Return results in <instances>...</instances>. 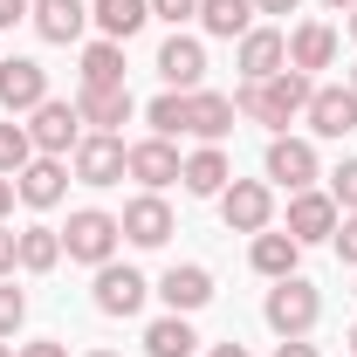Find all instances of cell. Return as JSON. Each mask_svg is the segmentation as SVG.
Masks as SVG:
<instances>
[{
    "mask_svg": "<svg viewBox=\"0 0 357 357\" xmlns=\"http://www.w3.org/2000/svg\"><path fill=\"white\" fill-rule=\"evenodd\" d=\"M310 76L303 69H282V76H268V83H241V96H234V110L241 117H255V124H268V131L282 137L289 131V117H303L310 110Z\"/></svg>",
    "mask_w": 357,
    "mask_h": 357,
    "instance_id": "obj_1",
    "label": "cell"
},
{
    "mask_svg": "<svg viewBox=\"0 0 357 357\" xmlns=\"http://www.w3.org/2000/svg\"><path fill=\"white\" fill-rule=\"evenodd\" d=\"M261 316H268V330H275V337H310L316 323H323V289L303 282V275H282V282L268 289Z\"/></svg>",
    "mask_w": 357,
    "mask_h": 357,
    "instance_id": "obj_2",
    "label": "cell"
},
{
    "mask_svg": "<svg viewBox=\"0 0 357 357\" xmlns=\"http://www.w3.org/2000/svg\"><path fill=\"white\" fill-rule=\"evenodd\" d=\"M117 241H124V227H117V213H103V206H76L69 213V227H62V255L69 261H117Z\"/></svg>",
    "mask_w": 357,
    "mask_h": 357,
    "instance_id": "obj_3",
    "label": "cell"
},
{
    "mask_svg": "<svg viewBox=\"0 0 357 357\" xmlns=\"http://www.w3.org/2000/svg\"><path fill=\"white\" fill-rule=\"evenodd\" d=\"M28 137H35V151L42 158H69L76 144H83V110L76 103H62V96H48L28 110Z\"/></svg>",
    "mask_w": 357,
    "mask_h": 357,
    "instance_id": "obj_4",
    "label": "cell"
},
{
    "mask_svg": "<svg viewBox=\"0 0 357 357\" xmlns=\"http://www.w3.org/2000/svg\"><path fill=\"white\" fill-rule=\"evenodd\" d=\"M69 158H76V178H83V185H117V178L131 172V144L117 131H89Z\"/></svg>",
    "mask_w": 357,
    "mask_h": 357,
    "instance_id": "obj_5",
    "label": "cell"
},
{
    "mask_svg": "<svg viewBox=\"0 0 357 357\" xmlns=\"http://www.w3.org/2000/svg\"><path fill=\"white\" fill-rule=\"evenodd\" d=\"M220 220L234 234H268V220H275V185L268 178H234L220 192Z\"/></svg>",
    "mask_w": 357,
    "mask_h": 357,
    "instance_id": "obj_6",
    "label": "cell"
},
{
    "mask_svg": "<svg viewBox=\"0 0 357 357\" xmlns=\"http://www.w3.org/2000/svg\"><path fill=\"white\" fill-rule=\"evenodd\" d=\"M337 220H344V206L330 199V192H289V241L296 248H323L330 234H337Z\"/></svg>",
    "mask_w": 357,
    "mask_h": 357,
    "instance_id": "obj_7",
    "label": "cell"
},
{
    "mask_svg": "<svg viewBox=\"0 0 357 357\" xmlns=\"http://www.w3.org/2000/svg\"><path fill=\"white\" fill-rule=\"evenodd\" d=\"M35 103H48V69L28 62V55H7L0 62V110L7 117H28Z\"/></svg>",
    "mask_w": 357,
    "mask_h": 357,
    "instance_id": "obj_8",
    "label": "cell"
},
{
    "mask_svg": "<svg viewBox=\"0 0 357 357\" xmlns=\"http://www.w3.org/2000/svg\"><path fill=\"white\" fill-rule=\"evenodd\" d=\"M303 117H310L316 137H351V131H357V89H351V83H316Z\"/></svg>",
    "mask_w": 357,
    "mask_h": 357,
    "instance_id": "obj_9",
    "label": "cell"
},
{
    "mask_svg": "<svg viewBox=\"0 0 357 357\" xmlns=\"http://www.w3.org/2000/svg\"><path fill=\"white\" fill-rule=\"evenodd\" d=\"M234 69H241V83H268V76H282V69H289V35H282V28H248Z\"/></svg>",
    "mask_w": 357,
    "mask_h": 357,
    "instance_id": "obj_10",
    "label": "cell"
},
{
    "mask_svg": "<svg viewBox=\"0 0 357 357\" xmlns=\"http://www.w3.org/2000/svg\"><path fill=\"white\" fill-rule=\"evenodd\" d=\"M261 165H268V178H275V185L310 192V185H316V144L282 131V137H268V158H261Z\"/></svg>",
    "mask_w": 357,
    "mask_h": 357,
    "instance_id": "obj_11",
    "label": "cell"
},
{
    "mask_svg": "<svg viewBox=\"0 0 357 357\" xmlns=\"http://www.w3.org/2000/svg\"><path fill=\"white\" fill-rule=\"evenodd\" d=\"M144 296H151V282H144L137 268H124V261L96 268V310H103V316H137Z\"/></svg>",
    "mask_w": 357,
    "mask_h": 357,
    "instance_id": "obj_12",
    "label": "cell"
},
{
    "mask_svg": "<svg viewBox=\"0 0 357 357\" xmlns=\"http://www.w3.org/2000/svg\"><path fill=\"white\" fill-rule=\"evenodd\" d=\"M14 192L35 206V213H48V206H62V192H69V158H28L21 172H14Z\"/></svg>",
    "mask_w": 357,
    "mask_h": 357,
    "instance_id": "obj_13",
    "label": "cell"
},
{
    "mask_svg": "<svg viewBox=\"0 0 357 357\" xmlns=\"http://www.w3.org/2000/svg\"><path fill=\"white\" fill-rule=\"evenodd\" d=\"M117 227H124L131 248H165V241H172V206H165L158 192H137L131 206L117 213Z\"/></svg>",
    "mask_w": 357,
    "mask_h": 357,
    "instance_id": "obj_14",
    "label": "cell"
},
{
    "mask_svg": "<svg viewBox=\"0 0 357 357\" xmlns=\"http://www.w3.org/2000/svg\"><path fill=\"white\" fill-rule=\"evenodd\" d=\"M158 296H165V310H172V316H192V310L213 303V275H206L199 261H178V268L158 275Z\"/></svg>",
    "mask_w": 357,
    "mask_h": 357,
    "instance_id": "obj_15",
    "label": "cell"
},
{
    "mask_svg": "<svg viewBox=\"0 0 357 357\" xmlns=\"http://www.w3.org/2000/svg\"><path fill=\"white\" fill-rule=\"evenodd\" d=\"M178 185H185L192 199H220L227 185H234V165H227V151H220V144H199V151L178 165Z\"/></svg>",
    "mask_w": 357,
    "mask_h": 357,
    "instance_id": "obj_16",
    "label": "cell"
},
{
    "mask_svg": "<svg viewBox=\"0 0 357 357\" xmlns=\"http://www.w3.org/2000/svg\"><path fill=\"white\" fill-rule=\"evenodd\" d=\"M158 76H165V89L192 96V89H199V76H206V48L192 42V35H172V42L158 48Z\"/></svg>",
    "mask_w": 357,
    "mask_h": 357,
    "instance_id": "obj_17",
    "label": "cell"
},
{
    "mask_svg": "<svg viewBox=\"0 0 357 357\" xmlns=\"http://www.w3.org/2000/svg\"><path fill=\"white\" fill-rule=\"evenodd\" d=\"M234 117H241V110H234V96H220V89H192V96H185V131L206 137V144H220V137L234 131Z\"/></svg>",
    "mask_w": 357,
    "mask_h": 357,
    "instance_id": "obj_18",
    "label": "cell"
},
{
    "mask_svg": "<svg viewBox=\"0 0 357 357\" xmlns=\"http://www.w3.org/2000/svg\"><path fill=\"white\" fill-rule=\"evenodd\" d=\"M178 165H185V158L172 151V137H144V144H131V178L144 185V192H165V185L178 178Z\"/></svg>",
    "mask_w": 357,
    "mask_h": 357,
    "instance_id": "obj_19",
    "label": "cell"
},
{
    "mask_svg": "<svg viewBox=\"0 0 357 357\" xmlns=\"http://www.w3.org/2000/svg\"><path fill=\"white\" fill-rule=\"evenodd\" d=\"M330 62H337V28H330V21H303V28L289 35V69L316 76V69H330Z\"/></svg>",
    "mask_w": 357,
    "mask_h": 357,
    "instance_id": "obj_20",
    "label": "cell"
},
{
    "mask_svg": "<svg viewBox=\"0 0 357 357\" xmlns=\"http://www.w3.org/2000/svg\"><path fill=\"white\" fill-rule=\"evenodd\" d=\"M28 21H35L42 42H76V35L89 28V7H83V0H35Z\"/></svg>",
    "mask_w": 357,
    "mask_h": 357,
    "instance_id": "obj_21",
    "label": "cell"
},
{
    "mask_svg": "<svg viewBox=\"0 0 357 357\" xmlns=\"http://www.w3.org/2000/svg\"><path fill=\"white\" fill-rule=\"evenodd\" d=\"M89 21L103 28V42H131L151 21V0H89Z\"/></svg>",
    "mask_w": 357,
    "mask_h": 357,
    "instance_id": "obj_22",
    "label": "cell"
},
{
    "mask_svg": "<svg viewBox=\"0 0 357 357\" xmlns=\"http://www.w3.org/2000/svg\"><path fill=\"white\" fill-rule=\"evenodd\" d=\"M76 110H83V124L89 131H117V124H131V89L117 83V89H83V96H76Z\"/></svg>",
    "mask_w": 357,
    "mask_h": 357,
    "instance_id": "obj_23",
    "label": "cell"
},
{
    "mask_svg": "<svg viewBox=\"0 0 357 357\" xmlns=\"http://www.w3.org/2000/svg\"><path fill=\"white\" fill-rule=\"evenodd\" d=\"M248 261H255V275H268V282H282V275H296V268H303V248H296L289 234H255Z\"/></svg>",
    "mask_w": 357,
    "mask_h": 357,
    "instance_id": "obj_24",
    "label": "cell"
},
{
    "mask_svg": "<svg viewBox=\"0 0 357 357\" xmlns=\"http://www.w3.org/2000/svg\"><path fill=\"white\" fill-rule=\"evenodd\" d=\"M62 261V227H21V248H14V268H28V275H48V268Z\"/></svg>",
    "mask_w": 357,
    "mask_h": 357,
    "instance_id": "obj_25",
    "label": "cell"
},
{
    "mask_svg": "<svg viewBox=\"0 0 357 357\" xmlns=\"http://www.w3.org/2000/svg\"><path fill=\"white\" fill-rule=\"evenodd\" d=\"M199 28L220 42H241L255 28V0H199Z\"/></svg>",
    "mask_w": 357,
    "mask_h": 357,
    "instance_id": "obj_26",
    "label": "cell"
},
{
    "mask_svg": "<svg viewBox=\"0 0 357 357\" xmlns=\"http://www.w3.org/2000/svg\"><path fill=\"white\" fill-rule=\"evenodd\" d=\"M124 83V42H89L83 48V89H117Z\"/></svg>",
    "mask_w": 357,
    "mask_h": 357,
    "instance_id": "obj_27",
    "label": "cell"
},
{
    "mask_svg": "<svg viewBox=\"0 0 357 357\" xmlns=\"http://www.w3.org/2000/svg\"><path fill=\"white\" fill-rule=\"evenodd\" d=\"M192 344H199V337H192L185 316H158V323L144 330V357H192Z\"/></svg>",
    "mask_w": 357,
    "mask_h": 357,
    "instance_id": "obj_28",
    "label": "cell"
},
{
    "mask_svg": "<svg viewBox=\"0 0 357 357\" xmlns=\"http://www.w3.org/2000/svg\"><path fill=\"white\" fill-rule=\"evenodd\" d=\"M28 158H35V137H28V124H0V178H14Z\"/></svg>",
    "mask_w": 357,
    "mask_h": 357,
    "instance_id": "obj_29",
    "label": "cell"
},
{
    "mask_svg": "<svg viewBox=\"0 0 357 357\" xmlns=\"http://www.w3.org/2000/svg\"><path fill=\"white\" fill-rule=\"evenodd\" d=\"M144 117H151V137H178V131H185V96H178V89L151 96V110H144Z\"/></svg>",
    "mask_w": 357,
    "mask_h": 357,
    "instance_id": "obj_30",
    "label": "cell"
},
{
    "mask_svg": "<svg viewBox=\"0 0 357 357\" xmlns=\"http://www.w3.org/2000/svg\"><path fill=\"white\" fill-rule=\"evenodd\" d=\"M21 323H28V296H21V289H14V282L0 275V344H7V337H14Z\"/></svg>",
    "mask_w": 357,
    "mask_h": 357,
    "instance_id": "obj_31",
    "label": "cell"
},
{
    "mask_svg": "<svg viewBox=\"0 0 357 357\" xmlns=\"http://www.w3.org/2000/svg\"><path fill=\"white\" fill-rule=\"evenodd\" d=\"M330 199H337L344 213H357V158H344V165L330 172Z\"/></svg>",
    "mask_w": 357,
    "mask_h": 357,
    "instance_id": "obj_32",
    "label": "cell"
},
{
    "mask_svg": "<svg viewBox=\"0 0 357 357\" xmlns=\"http://www.w3.org/2000/svg\"><path fill=\"white\" fill-rule=\"evenodd\" d=\"M151 21H199V0H151Z\"/></svg>",
    "mask_w": 357,
    "mask_h": 357,
    "instance_id": "obj_33",
    "label": "cell"
},
{
    "mask_svg": "<svg viewBox=\"0 0 357 357\" xmlns=\"http://www.w3.org/2000/svg\"><path fill=\"white\" fill-rule=\"evenodd\" d=\"M330 248H337V255H344V261L357 268V213H344V220H337V234H330Z\"/></svg>",
    "mask_w": 357,
    "mask_h": 357,
    "instance_id": "obj_34",
    "label": "cell"
},
{
    "mask_svg": "<svg viewBox=\"0 0 357 357\" xmlns=\"http://www.w3.org/2000/svg\"><path fill=\"white\" fill-rule=\"evenodd\" d=\"M14 248H21V234L0 220V275H14Z\"/></svg>",
    "mask_w": 357,
    "mask_h": 357,
    "instance_id": "obj_35",
    "label": "cell"
},
{
    "mask_svg": "<svg viewBox=\"0 0 357 357\" xmlns=\"http://www.w3.org/2000/svg\"><path fill=\"white\" fill-rule=\"evenodd\" d=\"M28 7H35V0H0V28H14V21H28Z\"/></svg>",
    "mask_w": 357,
    "mask_h": 357,
    "instance_id": "obj_36",
    "label": "cell"
},
{
    "mask_svg": "<svg viewBox=\"0 0 357 357\" xmlns=\"http://www.w3.org/2000/svg\"><path fill=\"white\" fill-rule=\"evenodd\" d=\"M14 357H69V351H62L55 337H42V344H21V351H14Z\"/></svg>",
    "mask_w": 357,
    "mask_h": 357,
    "instance_id": "obj_37",
    "label": "cell"
},
{
    "mask_svg": "<svg viewBox=\"0 0 357 357\" xmlns=\"http://www.w3.org/2000/svg\"><path fill=\"white\" fill-rule=\"evenodd\" d=\"M275 357H316V344H303V337H282V351Z\"/></svg>",
    "mask_w": 357,
    "mask_h": 357,
    "instance_id": "obj_38",
    "label": "cell"
},
{
    "mask_svg": "<svg viewBox=\"0 0 357 357\" xmlns=\"http://www.w3.org/2000/svg\"><path fill=\"white\" fill-rule=\"evenodd\" d=\"M303 0H255V14H296Z\"/></svg>",
    "mask_w": 357,
    "mask_h": 357,
    "instance_id": "obj_39",
    "label": "cell"
},
{
    "mask_svg": "<svg viewBox=\"0 0 357 357\" xmlns=\"http://www.w3.org/2000/svg\"><path fill=\"white\" fill-rule=\"evenodd\" d=\"M14 199H21V192H14V178H0V220L14 213Z\"/></svg>",
    "mask_w": 357,
    "mask_h": 357,
    "instance_id": "obj_40",
    "label": "cell"
},
{
    "mask_svg": "<svg viewBox=\"0 0 357 357\" xmlns=\"http://www.w3.org/2000/svg\"><path fill=\"white\" fill-rule=\"evenodd\" d=\"M206 357H248V351H241V344H213Z\"/></svg>",
    "mask_w": 357,
    "mask_h": 357,
    "instance_id": "obj_41",
    "label": "cell"
},
{
    "mask_svg": "<svg viewBox=\"0 0 357 357\" xmlns=\"http://www.w3.org/2000/svg\"><path fill=\"white\" fill-rule=\"evenodd\" d=\"M323 7H344V14H351V7H357V0H323Z\"/></svg>",
    "mask_w": 357,
    "mask_h": 357,
    "instance_id": "obj_42",
    "label": "cell"
},
{
    "mask_svg": "<svg viewBox=\"0 0 357 357\" xmlns=\"http://www.w3.org/2000/svg\"><path fill=\"white\" fill-rule=\"evenodd\" d=\"M351 42H357V7H351Z\"/></svg>",
    "mask_w": 357,
    "mask_h": 357,
    "instance_id": "obj_43",
    "label": "cell"
},
{
    "mask_svg": "<svg viewBox=\"0 0 357 357\" xmlns=\"http://www.w3.org/2000/svg\"><path fill=\"white\" fill-rule=\"evenodd\" d=\"M351 357H357V323H351Z\"/></svg>",
    "mask_w": 357,
    "mask_h": 357,
    "instance_id": "obj_44",
    "label": "cell"
},
{
    "mask_svg": "<svg viewBox=\"0 0 357 357\" xmlns=\"http://www.w3.org/2000/svg\"><path fill=\"white\" fill-rule=\"evenodd\" d=\"M0 357H14V344H0Z\"/></svg>",
    "mask_w": 357,
    "mask_h": 357,
    "instance_id": "obj_45",
    "label": "cell"
},
{
    "mask_svg": "<svg viewBox=\"0 0 357 357\" xmlns=\"http://www.w3.org/2000/svg\"><path fill=\"white\" fill-rule=\"evenodd\" d=\"M89 357H117V351H89Z\"/></svg>",
    "mask_w": 357,
    "mask_h": 357,
    "instance_id": "obj_46",
    "label": "cell"
},
{
    "mask_svg": "<svg viewBox=\"0 0 357 357\" xmlns=\"http://www.w3.org/2000/svg\"><path fill=\"white\" fill-rule=\"evenodd\" d=\"M351 89H357V69H351Z\"/></svg>",
    "mask_w": 357,
    "mask_h": 357,
    "instance_id": "obj_47",
    "label": "cell"
}]
</instances>
